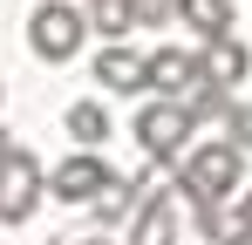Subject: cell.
Segmentation results:
<instances>
[{"instance_id": "6da1fadb", "label": "cell", "mask_w": 252, "mask_h": 245, "mask_svg": "<svg viewBox=\"0 0 252 245\" xmlns=\"http://www.w3.org/2000/svg\"><path fill=\"white\" fill-rule=\"evenodd\" d=\"M239 177H246V150L225 136V143H198L191 157L177 163V198L205 204V198H232L239 191Z\"/></svg>"}, {"instance_id": "7a4b0ae2", "label": "cell", "mask_w": 252, "mask_h": 245, "mask_svg": "<svg viewBox=\"0 0 252 245\" xmlns=\"http://www.w3.org/2000/svg\"><path fill=\"white\" fill-rule=\"evenodd\" d=\"M82 34H89V14H75L68 0H41L28 14V48L41 61H75L82 55Z\"/></svg>"}, {"instance_id": "3957f363", "label": "cell", "mask_w": 252, "mask_h": 245, "mask_svg": "<svg viewBox=\"0 0 252 245\" xmlns=\"http://www.w3.org/2000/svg\"><path fill=\"white\" fill-rule=\"evenodd\" d=\"M48 198V170L34 150H7L0 157V225H21V218H34V204Z\"/></svg>"}, {"instance_id": "277c9868", "label": "cell", "mask_w": 252, "mask_h": 245, "mask_svg": "<svg viewBox=\"0 0 252 245\" xmlns=\"http://www.w3.org/2000/svg\"><path fill=\"white\" fill-rule=\"evenodd\" d=\"M191 109L177 102V95H164V102H143L136 109V143H143V157L150 163H170V157H184V143H191Z\"/></svg>"}, {"instance_id": "5b68a950", "label": "cell", "mask_w": 252, "mask_h": 245, "mask_svg": "<svg viewBox=\"0 0 252 245\" xmlns=\"http://www.w3.org/2000/svg\"><path fill=\"white\" fill-rule=\"evenodd\" d=\"M109 177H116V170L95 157V150H75V157H62L55 170H48V191H55L62 204H95V191H102Z\"/></svg>"}, {"instance_id": "8992f818", "label": "cell", "mask_w": 252, "mask_h": 245, "mask_svg": "<svg viewBox=\"0 0 252 245\" xmlns=\"http://www.w3.org/2000/svg\"><path fill=\"white\" fill-rule=\"evenodd\" d=\"M95 82H102L109 95H143V89H150V55H136V48H123V41H102Z\"/></svg>"}, {"instance_id": "52a82bcc", "label": "cell", "mask_w": 252, "mask_h": 245, "mask_svg": "<svg viewBox=\"0 0 252 245\" xmlns=\"http://www.w3.org/2000/svg\"><path fill=\"white\" fill-rule=\"evenodd\" d=\"M143 198H150V170H136V177H109V184L95 191V204H89V211H95V225H102V232H116L123 218H136V211H143Z\"/></svg>"}, {"instance_id": "ba28073f", "label": "cell", "mask_w": 252, "mask_h": 245, "mask_svg": "<svg viewBox=\"0 0 252 245\" xmlns=\"http://www.w3.org/2000/svg\"><path fill=\"white\" fill-rule=\"evenodd\" d=\"M198 82H205L198 55H184V48H157V55H150V89H164V95H177V102H184Z\"/></svg>"}, {"instance_id": "9c48e42d", "label": "cell", "mask_w": 252, "mask_h": 245, "mask_svg": "<svg viewBox=\"0 0 252 245\" xmlns=\"http://www.w3.org/2000/svg\"><path fill=\"white\" fill-rule=\"evenodd\" d=\"M123 245H177V204H170L164 191H150L143 211L129 218V239Z\"/></svg>"}, {"instance_id": "30bf717a", "label": "cell", "mask_w": 252, "mask_h": 245, "mask_svg": "<svg viewBox=\"0 0 252 245\" xmlns=\"http://www.w3.org/2000/svg\"><path fill=\"white\" fill-rule=\"evenodd\" d=\"M198 68H205V82H218V89H239V82H246V48H239V34H211L205 55H198Z\"/></svg>"}, {"instance_id": "8fae6325", "label": "cell", "mask_w": 252, "mask_h": 245, "mask_svg": "<svg viewBox=\"0 0 252 245\" xmlns=\"http://www.w3.org/2000/svg\"><path fill=\"white\" fill-rule=\"evenodd\" d=\"M191 211H198V232H205L211 245H246L239 204H218V198H205V204H191Z\"/></svg>"}, {"instance_id": "7c38bea8", "label": "cell", "mask_w": 252, "mask_h": 245, "mask_svg": "<svg viewBox=\"0 0 252 245\" xmlns=\"http://www.w3.org/2000/svg\"><path fill=\"white\" fill-rule=\"evenodd\" d=\"M177 14L198 28V34H232V0H177Z\"/></svg>"}, {"instance_id": "4fadbf2b", "label": "cell", "mask_w": 252, "mask_h": 245, "mask_svg": "<svg viewBox=\"0 0 252 245\" xmlns=\"http://www.w3.org/2000/svg\"><path fill=\"white\" fill-rule=\"evenodd\" d=\"M89 28L109 34V41H123L136 28V0H89Z\"/></svg>"}, {"instance_id": "5bb4252c", "label": "cell", "mask_w": 252, "mask_h": 245, "mask_svg": "<svg viewBox=\"0 0 252 245\" xmlns=\"http://www.w3.org/2000/svg\"><path fill=\"white\" fill-rule=\"evenodd\" d=\"M68 136H75L82 150L109 143V109H102V102H75V109H68Z\"/></svg>"}, {"instance_id": "9a60e30c", "label": "cell", "mask_w": 252, "mask_h": 245, "mask_svg": "<svg viewBox=\"0 0 252 245\" xmlns=\"http://www.w3.org/2000/svg\"><path fill=\"white\" fill-rule=\"evenodd\" d=\"M184 109H191V122H218V116H232V95H225L218 82H198V89L184 95Z\"/></svg>"}, {"instance_id": "2e32d148", "label": "cell", "mask_w": 252, "mask_h": 245, "mask_svg": "<svg viewBox=\"0 0 252 245\" xmlns=\"http://www.w3.org/2000/svg\"><path fill=\"white\" fill-rule=\"evenodd\" d=\"M225 136H232V143L252 157V102H232V116H225Z\"/></svg>"}, {"instance_id": "e0dca14e", "label": "cell", "mask_w": 252, "mask_h": 245, "mask_svg": "<svg viewBox=\"0 0 252 245\" xmlns=\"http://www.w3.org/2000/svg\"><path fill=\"white\" fill-rule=\"evenodd\" d=\"M170 14H177V0H136V21L143 28H164Z\"/></svg>"}, {"instance_id": "ac0fdd59", "label": "cell", "mask_w": 252, "mask_h": 245, "mask_svg": "<svg viewBox=\"0 0 252 245\" xmlns=\"http://www.w3.org/2000/svg\"><path fill=\"white\" fill-rule=\"evenodd\" d=\"M68 245H123V239H116V232H102V225H95V232H82V239H68Z\"/></svg>"}, {"instance_id": "d6986e66", "label": "cell", "mask_w": 252, "mask_h": 245, "mask_svg": "<svg viewBox=\"0 0 252 245\" xmlns=\"http://www.w3.org/2000/svg\"><path fill=\"white\" fill-rule=\"evenodd\" d=\"M239 225H246V239H252V191L239 198Z\"/></svg>"}, {"instance_id": "ffe728a7", "label": "cell", "mask_w": 252, "mask_h": 245, "mask_svg": "<svg viewBox=\"0 0 252 245\" xmlns=\"http://www.w3.org/2000/svg\"><path fill=\"white\" fill-rule=\"evenodd\" d=\"M7 150H14V136H7V129H0V157H7Z\"/></svg>"}, {"instance_id": "44dd1931", "label": "cell", "mask_w": 252, "mask_h": 245, "mask_svg": "<svg viewBox=\"0 0 252 245\" xmlns=\"http://www.w3.org/2000/svg\"><path fill=\"white\" fill-rule=\"evenodd\" d=\"M246 245H252V239H246Z\"/></svg>"}]
</instances>
